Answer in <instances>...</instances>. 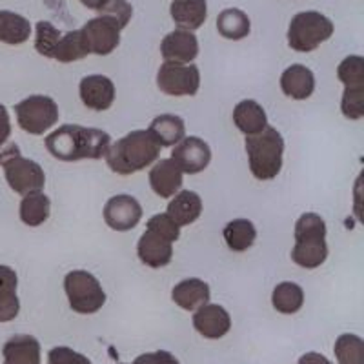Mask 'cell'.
Returning a JSON list of instances; mask_svg holds the SVG:
<instances>
[{
	"mask_svg": "<svg viewBox=\"0 0 364 364\" xmlns=\"http://www.w3.org/2000/svg\"><path fill=\"white\" fill-rule=\"evenodd\" d=\"M337 77L344 84L341 112L348 120L364 117V58L350 55L337 68Z\"/></svg>",
	"mask_w": 364,
	"mask_h": 364,
	"instance_id": "cell-7",
	"label": "cell"
},
{
	"mask_svg": "<svg viewBox=\"0 0 364 364\" xmlns=\"http://www.w3.org/2000/svg\"><path fill=\"white\" fill-rule=\"evenodd\" d=\"M21 155V148H18V144H15L13 141H8L6 144L0 146V166L6 164L8 161H11V159L18 157Z\"/></svg>",
	"mask_w": 364,
	"mask_h": 364,
	"instance_id": "cell-40",
	"label": "cell"
},
{
	"mask_svg": "<svg viewBox=\"0 0 364 364\" xmlns=\"http://www.w3.org/2000/svg\"><path fill=\"white\" fill-rule=\"evenodd\" d=\"M333 22L318 11H301L288 26V46L299 53H310L333 35Z\"/></svg>",
	"mask_w": 364,
	"mask_h": 364,
	"instance_id": "cell-5",
	"label": "cell"
},
{
	"mask_svg": "<svg viewBox=\"0 0 364 364\" xmlns=\"http://www.w3.org/2000/svg\"><path fill=\"white\" fill-rule=\"evenodd\" d=\"M44 144L51 157L63 162L99 161L108 151L112 136L102 129L64 124L46 136Z\"/></svg>",
	"mask_w": 364,
	"mask_h": 364,
	"instance_id": "cell-1",
	"label": "cell"
},
{
	"mask_svg": "<svg viewBox=\"0 0 364 364\" xmlns=\"http://www.w3.org/2000/svg\"><path fill=\"white\" fill-rule=\"evenodd\" d=\"M193 328L206 339H223L232 328V317L224 306L208 302L193 314Z\"/></svg>",
	"mask_w": 364,
	"mask_h": 364,
	"instance_id": "cell-16",
	"label": "cell"
},
{
	"mask_svg": "<svg viewBox=\"0 0 364 364\" xmlns=\"http://www.w3.org/2000/svg\"><path fill=\"white\" fill-rule=\"evenodd\" d=\"M48 364H93L86 355L68 346H57L48 353Z\"/></svg>",
	"mask_w": 364,
	"mask_h": 364,
	"instance_id": "cell-37",
	"label": "cell"
},
{
	"mask_svg": "<svg viewBox=\"0 0 364 364\" xmlns=\"http://www.w3.org/2000/svg\"><path fill=\"white\" fill-rule=\"evenodd\" d=\"M133 364H178V359L173 353L166 352V350H159V352L142 353L133 360Z\"/></svg>",
	"mask_w": 364,
	"mask_h": 364,
	"instance_id": "cell-38",
	"label": "cell"
},
{
	"mask_svg": "<svg viewBox=\"0 0 364 364\" xmlns=\"http://www.w3.org/2000/svg\"><path fill=\"white\" fill-rule=\"evenodd\" d=\"M148 230L161 235L162 239L170 240L171 245L181 237V226L168 213H159V215L151 217L148 220Z\"/></svg>",
	"mask_w": 364,
	"mask_h": 364,
	"instance_id": "cell-35",
	"label": "cell"
},
{
	"mask_svg": "<svg viewBox=\"0 0 364 364\" xmlns=\"http://www.w3.org/2000/svg\"><path fill=\"white\" fill-rule=\"evenodd\" d=\"M161 149L148 129H135L119 139L115 144H109L104 157L113 173L128 177L154 164L161 155Z\"/></svg>",
	"mask_w": 364,
	"mask_h": 364,
	"instance_id": "cell-2",
	"label": "cell"
},
{
	"mask_svg": "<svg viewBox=\"0 0 364 364\" xmlns=\"http://www.w3.org/2000/svg\"><path fill=\"white\" fill-rule=\"evenodd\" d=\"M82 31L84 42H86L90 53L99 55V57H106V55L113 53L120 44V31L122 29L113 22L112 18L99 15L95 18H90L86 24L80 28Z\"/></svg>",
	"mask_w": 364,
	"mask_h": 364,
	"instance_id": "cell-11",
	"label": "cell"
},
{
	"mask_svg": "<svg viewBox=\"0 0 364 364\" xmlns=\"http://www.w3.org/2000/svg\"><path fill=\"white\" fill-rule=\"evenodd\" d=\"M31 35V24L26 17L13 11H0V42L21 46Z\"/></svg>",
	"mask_w": 364,
	"mask_h": 364,
	"instance_id": "cell-30",
	"label": "cell"
},
{
	"mask_svg": "<svg viewBox=\"0 0 364 364\" xmlns=\"http://www.w3.org/2000/svg\"><path fill=\"white\" fill-rule=\"evenodd\" d=\"M2 357L4 364H41V343L33 336L18 333L6 341Z\"/></svg>",
	"mask_w": 364,
	"mask_h": 364,
	"instance_id": "cell-22",
	"label": "cell"
},
{
	"mask_svg": "<svg viewBox=\"0 0 364 364\" xmlns=\"http://www.w3.org/2000/svg\"><path fill=\"white\" fill-rule=\"evenodd\" d=\"M328 259L326 223L317 213H304L295 223V246L291 261L304 269L323 266Z\"/></svg>",
	"mask_w": 364,
	"mask_h": 364,
	"instance_id": "cell-3",
	"label": "cell"
},
{
	"mask_svg": "<svg viewBox=\"0 0 364 364\" xmlns=\"http://www.w3.org/2000/svg\"><path fill=\"white\" fill-rule=\"evenodd\" d=\"M108 2L109 0H80V4L86 6L87 9H93V11H100Z\"/></svg>",
	"mask_w": 364,
	"mask_h": 364,
	"instance_id": "cell-42",
	"label": "cell"
},
{
	"mask_svg": "<svg viewBox=\"0 0 364 364\" xmlns=\"http://www.w3.org/2000/svg\"><path fill=\"white\" fill-rule=\"evenodd\" d=\"M182 171L171 159H161L149 170V186L161 199H170L181 191Z\"/></svg>",
	"mask_w": 364,
	"mask_h": 364,
	"instance_id": "cell-18",
	"label": "cell"
},
{
	"mask_svg": "<svg viewBox=\"0 0 364 364\" xmlns=\"http://www.w3.org/2000/svg\"><path fill=\"white\" fill-rule=\"evenodd\" d=\"M217 31L228 41H242L252 31V22L242 9L228 8L217 17Z\"/></svg>",
	"mask_w": 364,
	"mask_h": 364,
	"instance_id": "cell-27",
	"label": "cell"
},
{
	"mask_svg": "<svg viewBox=\"0 0 364 364\" xmlns=\"http://www.w3.org/2000/svg\"><path fill=\"white\" fill-rule=\"evenodd\" d=\"M90 55L86 42H84L82 31L80 29H73V31H68L63 33L60 41H58L57 48H55L53 58L63 64L77 63V60H82Z\"/></svg>",
	"mask_w": 364,
	"mask_h": 364,
	"instance_id": "cell-32",
	"label": "cell"
},
{
	"mask_svg": "<svg viewBox=\"0 0 364 364\" xmlns=\"http://www.w3.org/2000/svg\"><path fill=\"white\" fill-rule=\"evenodd\" d=\"M157 86L164 95L193 97L200 87V71L195 64L164 63L157 71Z\"/></svg>",
	"mask_w": 364,
	"mask_h": 364,
	"instance_id": "cell-9",
	"label": "cell"
},
{
	"mask_svg": "<svg viewBox=\"0 0 364 364\" xmlns=\"http://www.w3.org/2000/svg\"><path fill=\"white\" fill-rule=\"evenodd\" d=\"M210 286L203 281V279L191 277L184 279L178 284L173 286L171 290V301L177 304L178 308L186 311H197L200 306L210 302Z\"/></svg>",
	"mask_w": 364,
	"mask_h": 364,
	"instance_id": "cell-20",
	"label": "cell"
},
{
	"mask_svg": "<svg viewBox=\"0 0 364 364\" xmlns=\"http://www.w3.org/2000/svg\"><path fill=\"white\" fill-rule=\"evenodd\" d=\"M64 291L71 310L80 315L97 314L106 304V291L93 273L73 269L64 277Z\"/></svg>",
	"mask_w": 364,
	"mask_h": 364,
	"instance_id": "cell-6",
	"label": "cell"
},
{
	"mask_svg": "<svg viewBox=\"0 0 364 364\" xmlns=\"http://www.w3.org/2000/svg\"><path fill=\"white\" fill-rule=\"evenodd\" d=\"M250 171L257 181H272L282 170L284 139L272 126H266L261 133L246 136Z\"/></svg>",
	"mask_w": 364,
	"mask_h": 364,
	"instance_id": "cell-4",
	"label": "cell"
},
{
	"mask_svg": "<svg viewBox=\"0 0 364 364\" xmlns=\"http://www.w3.org/2000/svg\"><path fill=\"white\" fill-rule=\"evenodd\" d=\"M136 255H139L142 264L149 266V268H164L173 259V245L170 240L162 239L157 233L146 230L139 239V245H136Z\"/></svg>",
	"mask_w": 364,
	"mask_h": 364,
	"instance_id": "cell-17",
	"label": "cell"
},
{
	"mask_svg": "<svg viewBox=\"0 0 364 364\" xmlns=\"http://www.w3.org/2000/svg\"><path fill=\"white\" fill-rule=\"evenodd\" d=\"M281 90L286 97L294 100L310 99L315 91L314 71L302 64L286 68L281 75Z\"/></svg>",
	"mask_w": 364,
	"mask_h": 364,
	"instance_id": "cell-19",
	"label": "cell"
},
{
	"mask_svg": "<svg viewBox=\"0 0 364 364\" xmlns=\"http://www.w3.org/2000/svg\"><path fill=\"white\" fill-rule=\"evenodd\" d=\"M333 353L339 364H364V341L355 333H343L337 337Z\"/></svg>",
	"mask_w": 364,
	"mask_h": 364,
	"instance_id": "cell-33",
	"label": "cell"
},
{
	"mask_svg": "<svg viewBox=\"0 0 364 364\" xmlns=\"http://www.w3.org/2000/svg\"><path fill=\"white\" fill-rule=\"evenodd\" d=\"M60 37H63V33L51 22L38 21L35 26V50L42 57L53 58L55 48H57Z\"/></svg>",
	"mask_w": 364,
	"mask_h": 364,
	"instance_id": "cell-34",
	"label": "cell"
},
{
	"mask_svg": "<svg viewBox=\"0 0 364 364\" xmlns=\"http://www.w3.org/2000/svg\"><path fill=\"white\" fill-rule=\"evenodd\" d=\"M141 219L142 206L132 195H115L104 206V220L115 232H129Z\"/></svg>",
	"mask_w": 364,
	"mask_h": 364,
	"instance_id": "cell-13",
	"label": "cell"
},
{
	"mask_svg": "<svg viewBox=\"0 0 364 364\" xmlns=\"http://www.w3.org/2000/svg\"><path fill=\"white\" fill-rule=\"evenodd\" d=\"M99 15L112 18L113 22H117L120 29H124L129 24V21H132L133 8L128 0H109L108 4L100 9Z\"/></svg>",
	"mask_w": 364,
	"mask_h": 364,
	"instance_id": "cell-36",
	"label": "cell"
},
{
	"mask_svg": "<svg viewBox=\"0 0 364 364\" xmlns=\"http://www.w3.org/2000/svg\"><path fill=\"white\" fill-rule=\"evenodd\" d=\"M15 115L22 132L44 135L58 122V106L51 97L29 95L15 106Z\"/></svg>",
	"mask_w": 364,
	"mask_h": 364,
	"instance_id": "cell-8",
	"label": "cell"
},
{
	"mask_svg": "<svg viewBox=\"0 0 364 364\" xmlns=\"http://www.w3.org/2000/svg\"><path fill=\"white\" fill-rule=\"evenodd\" d=\"M171 161L181 168L182 173L197 175L204 171L211 162V148L199 136H184L173 146Z\"/></svg>",
	"mask_w": 364,
	"mask_h": 364,
	"instance_id": "cell-12",
	"label": "cell"
},
{
	"mask_svg": "<svg viewBox=\"0 0 364 364\" xmlns=\"http://www.w3.org/2000/svg\"><path fill=\"white\" fill-rule=\"evenodd\" d=\"M170 15L175 26L182 31L199 29L208 18L206 0H173L170 6Z\"/></svg>",
	"mask_w": 364,
	"mask_h": 364,
	"instance_id": "cell-21",
	"label": "cell"
},
{
	"mask_svg": "<svg viewBox=\"0 0 364 364\" xmlns=\"http://www.w3.org/2000/svg\"><path fill=\"white\" fill-rule=\"evenodd\" d=\"M11 136V120L4 104H0V146L6 144Z\"/></svg>",
	"mask_w": 364,
	"mask_h": 364,
	"instance_id": "cell-39",
	"label": "cell"
},
{
	"mask_svg": "<svg viewBox=\"0 0 364 364\" xmlns=\"http://www.w3.org/2000/svg\"><path fill=\"white\" fill-rule=\"evenodd\" d=\"M178 226H190L195 220L199 219L203 213V199L199 197L197 191L182 190L171 197L166 211Z\"/></svg>",
	"mask_w": 364,
	"mask_h": 364,
	"instance_id": "cell-25",
	"label": "cell"
},
{
	"mask_svg": "<svg viewBox=\"0 0 364 364\" xmlns=\"http://www.w3.org/2000/svg\"><path fill=\"white\" fill-rule=\"evenodd\" d=\"M50 211H51V200L50 197L42 191H37V193H29L24 195L22 199L21 208H18V215H21V220L29 228H37L42 226L46 220L50 219Z\"/></svg>",
	"mask_w": 364,
	"mask_h": 364,
	"instance_id": "cell-28",
	"label": "cell"
},
{
	"mask_svg": "<svg viewBox=\"0 0 364 364\" xmlns=\"http://www.w3.org/2000/svg\"><path fill=\"white\" fill-rule=\"evenodd\" d=\"M224 240L232 252L242 253L255 245L257 230L252 220L248 219H233L224 226Z\"/></svg>",
	"mask_w": 364,
	"mask_h": 364,
	"instance_id": "cell-29",
	"label": "cell"
},
{
	"mask_svg": "<svg viewBox=\"0 0 364 364\" xmlns=\"http://www.w3.org/2000/svg\"><path fill=\"white\" fill-rule=\"evenodd\" d=\"M161 55L164 63L191 64L199 55V41L191 31L175 29L162 38Z\"/></svg>",
	"mask_w": 364,
	"mask_h": 364,
	"instance_id": "cell-15",
	"label": "cell"
},
{
	"mask_svg": "<svg viewBox=\"0 0 364 364\" xmlns=\"http://www.w3.org/2000/svg\"><path fill=\"white\" fill-rule=\"evenodd\" d=\"M2 168H4L6 182L15 193L29 195L44 190L46 173L38 162L18 155L2 164Z\"/></svg>",
	"mask_w": 364,
	"mask_h": 364,
	"instance_id": "cell-10",
	"label": "cell"
},
{
	"mask_svg": "<svg viewBox=\"0 0 364 364\" xmlns=\"http://www.w3.org/2000/svg\"><path fill=\"white\" fill-rule=\"evenodd\" d=\"M233 124L246 136L257 135L268 126V117H266L264 108L257 100L246 99L240 100L233 109Z\"/></svg>",
	"mask_w": 364,
	"mask_h": 364,
	"instance_id": "cell-26",
	"label": "cell"
},
{
	"mask_svg": "<svg viewBox=\"0 0 364 364\" xmlns=\"http://www.w3.org/2000/svg\"><path fill=\"white\" fill-rule=\"evenodd\" d=\"M297 364H331L323 353H317V352H308L299 359Z\"/></svg>",
	"mask_w": 364,
	"mask_h": 364,
	"instance_id": "cell-41",
	"label": "cell"
},
{
	"mask_svg": "<svg viewBox=\"0 0 364 364\" xmlns=\"http://www.w3.org/2000/svg\"><path fill=\"white\" fill-rule=\"evenodd\" d=\"M79 93L87 109L106 112L115 100V84L106 75H87L80 80Z\"/></svg>",
	"mask_w": 364,
	"mask_h": 364,
	"instance_id": "cell-14",
	"label": "cell"
},
{
	"mask_svg": "<svg viewBox=\"0 0 364 364\" xmlns=\"http://www.w3.org/2000/svg\"><path fill=\"white\" fill-rule=\"evenodd\" d=\"M119 364H122V363H119Z\"/></svg>",
	"mask_w": 364,
	"mask_h": 364,
	"instance_id": "cell-43",
	"label": "cell"
},
{
	"mask_svg": "<svg viewBox=\"0 0 364 364\" xmlns=\"http://www.w3.org/2000/svg\"><path fill=\"white\" fill-rule=\"evenodd\" d=\"M273 308L282 315H294L304 304V291L297 282L284 281L277 284L272 291Z\"/></svg>",
	"mask_w": 364,
	"mask_h": 364,
	"instance_id": "cell-31",
	"label": "cell"
},
{
	"mask_svg": "<svg viewBox=\"0 0 364 364\" xmlns=\"http://www.w3.org/2000/svg\"><path fill=\"white\" fill-rule=\"evenodd\" d=\"M17 272L6 264H0V323H9L17 318L21 301L17 295Z\"/></svg>",
	"mask_w": 364,
	"mask_h": 364,
	"instance_id": "cell-23",
	"label": "cell"
},
{
	"mask_svg": "<svg viewBox=\"0 0 364 364\" xmlns=\"http://www.w3.org/2000/svg\"><path fill=\"white\" fill-rule=\"evenodd\" d=\"M148 133L161 148H173L186 136V124L178 115L164 113L151 120Z\"/></svg>",
	"mask_w": 364,
	"mask_h": 364,
	"instance_id": "cell-24",
	"label": "cell"
}]
</instances>
